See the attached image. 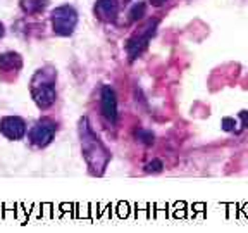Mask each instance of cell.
Segmentation results:
<instances>
[{"mask_svg":"<svg viewBox=\"0 0 248 233\" xmlns=\"http://www.w3.org/2000/svg\"><path fill=\"white\" fill-rule=\"evenodd\" d=\"M79 140H81L83 157L88 164L90 173L95 176H102L110 163V152L102 144V140L95 135L86 117L79 119Z\"/></svg>","mask_w":248,"mask_h":233,"instance_id":"obj_1","label":"cell"},{"mask_svg":"<svg viewBox=\"0 0 248 233\" xmlns=\"http://www.w3.org/2000/svg\"><path fill=\"white\" fill-rule=\"evenodd\" d=\"M55 80H57V73L52 67H43L38 69L33 78H31L30 92L31 97L35 100L42 111L52 107L57 99V92H55Z\"/></svg>","mask_w":248,"mask_h":233,"instance_id":"obj_2","label":"cell"},{"mask_svg":"<svg viewBox=\"0 0 248 233\" xmlns=\"http://www.w3.org/2000/svg\"><path fill=\"white\" fill-rule=\"evenodd\" d=\"M157 26H159V19H148L145 26H141L138 31H135L131 38L126 42V54H128L129 61H135L141 55V52L148 47V42L152 36L157 33Z\"/></svg>","mask_w":248,"mask_h":233,"instance_id":"obj_3","label":"cell"},{"mask_svg":"<svg viewBox=\"0 0 248 233\" xmlns=\"http://www.w3.org/2000/svg\"><path fill=\"white\" fill-rule=\"evenodd\" d=\"M52 30L59 36H69L76 30L78 12L73 5H61L52 11Z\"/></svg>","mask_w":248,"mask_h":233,"instance_id":"obj_4","label":"cell"},{"mask_svg":"<svg viewBox=\"0 0 248 233\" xmlns=\"http://www.w3.org/2000/svg\"><path fill=\"white\" fill-rule=\"evenodd\" d=\"M55 133H57V123L50 117H42L33 124L28 136L35 147H46L48 144H52Z\"/></svg>","mask_w":248,"mask_h":233,"instance_id":"obj_5","label":"cell"},{"mask_svg":"<svg viewBox=\"0 0 248 233\" xmlns=\"http://www.w3.org/2000/svg\"><path fill=\"white\" fill-rule=\"evenodd\" d=\"M100 111L102 116L108 123H116L117 121V97L112 86L104 85L100 90Z\"/></svg>","mask_w":248,"mask_h":233,"instance_id":"obj_6","label":"cell"},{"mask_svg":"<svg viewBox=\"0 0 248 233\" xmlns=\"http://www.w3.org/2000/svg\"><path fill=\"white\" fill-rule=\"evenodd\" d=\"M0 132L9 140H21L26 135V123L19 116H5L0 119Z\"/></svg>","mask_w":248,"mask_h":233,"instance_id":"obj_7","label":"cell"},{"mask_svg":"<svg viewBox=\"0 0 248 233\" xmlns=\"http://www.w3.org/2000/svg\"><path fill=\"white\" fill-rule=\"evenodd\" d=\"M93 12L102 23H116L119 14V0H97Z\"/></svg>","mask_w":248,"mask_h":233,"instance_id":"obj_8","label":"cell"},{"mask_svg":"<svg viewBox=\"0 0 248 233\" xmlns=\"http://www.w3.org/2000/svg\"><path fill=\"white\" fill-rule=\"evenodd\" d=\"M23 67V59L17 52H4L0 55V74H17Z\"/></svg>","mask_w":248,"mask_h":233,"instance_id":"obj_9","label":"cell"},{"mask_svg":"<svg viewBox=\"0 0 248 233\" xmlns=\"http://www.w3.org/2000/svg\"><path fill=\"white\" fill-rule=\"evenodd\" d=\"M46 5H48V0H21V9L30 16L43 12Z\"/></svg>","mask_w":248,"mask_h":233,"instance_id":"obj_10","label":"cell"},{"mask_svg":"<svg viewBox=\"0 0 248 233\" xmlns=\"http://www.w3.org/2000/svg\"><path fill=\"white\" fill-rule=\"evenodd\" d=\"M145 9H147V4L145 2H138V4L133 5V9L129 11V21H138L145 16Z\"/></svg>","mask_w":248,"mask_h":233,"instance_id":"obj_11","label":"cell"},{"mask_svg":"<svg viewBox=\"0 0 248 233\" xmlns=\"http://www.w3.org/2000/svg\"><path fill=\"white\" fill-rule=\"evenodd\" d=\"M136 138H138V142H141V144H145V145H152L154 144V133L150 132V130H145V128H140V130H136Z\"/></svg>","mask_w":248,"mask_h":233,"instance_id":"obj_12","label":"cell"},{"mask_svg":"<svg viewBox=\"0 0 248 233\" xmlns=\"http://www.w3.org/2000/svg\"><path fill=\"white\" fill-rule=\"evenodd\" d=\"M164 167V163L160 159H154L152 163H148L147 166H145V171L147 173H160Z\"/></svg>","mask_w":248,"mask_h":233,"instance_id":"obj_13","label":"cell"},{"mask_svg":"<svg viewBox=\"0 0 248 233\" xmlns=\"http://www.w3.org/2000/svg\"><path fill=\"white\" fill-rule=\"evenodd\" d=\"M234 126H236V121L232 117H224L222 119V130L224 132H234Z\"/></svg>","mask_w":248,"mask_h":233,"instance_id":"obj_14","label":"cell"},{"mask_svg":"<svg viewBox=\"0 0 248 233\" xmlns=\"http://www.w3.org/2000/svg\"><path fill=\"white\" fill-rule=\"evenodd\" d=\"M238 116H240V119H241V126H243V128H248V111H241Z\"/></svg>","mask_w":248,"mask_h":233,"instance_id":"obj_15","label":"cell"},{"mask_svg":"<svg viewBox=\"0 0 248 233\" xmlns=\"http://www.w3.org/2000/svg\"><path fill=\"white\" fill-rule=\"evenodd\" d=\"M164 2H166V0H150V4L154 5V7H160V5H164Z\"/></svg>","mask_w":248,"mask_h":233,"instance_id":"obj_16","label":"cell"},{"mask_svg":"<svg viewBox=\"0 0 248 233\" xmlns=\"http://www.w3.org/2000/svg\"><path fill=\"white\" fill-rule=\"evenodd\" d=\"M4 33H5V28H4V24L0 23V38H2V36H4Z\"/></svg>","mask_w":248,"mask_h":233,"instance_id":"obj_17","label":"cell"}]
</instances>
